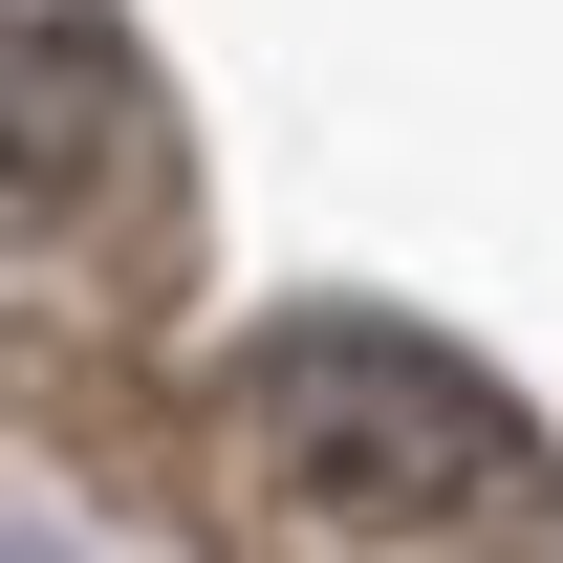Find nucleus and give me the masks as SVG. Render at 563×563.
I'll use <instances>...</instances> for the list:
<instances>
[{
    "label": "nucleus",
    "mask_w": 563,
    "mask_h": 563,
    "mask_svg": "<svg viewBox=\"0 0 563 563\" xmlns=\"http://www.w3.org/2000/svg\"><path fill=\"white\" fill-rule=\"evenodd\" d=\"M239 455H261L325 542H477V520L542 498L520 412H498L455 347H412V325H282V347L239 368Z\"/></svg>",
    "instance_id": "obj_1"
},
{
    "label": "nucleus",
    "mask_w": 563,
    "mask_h": 563,
    "mask_svg": "<svg viewBox=\"0 0 563 563\" xmlns=\"http://www.w3.org/2000/svg\"><path fill=\"white\" fill-rule=\"evenodd\" d=\"M152 152H174V109H152L131 22L109 0H0V217L22 239H109L152 196Z\"/></svg>",
    "instance_id": "obj_2"
}]
</instances>
